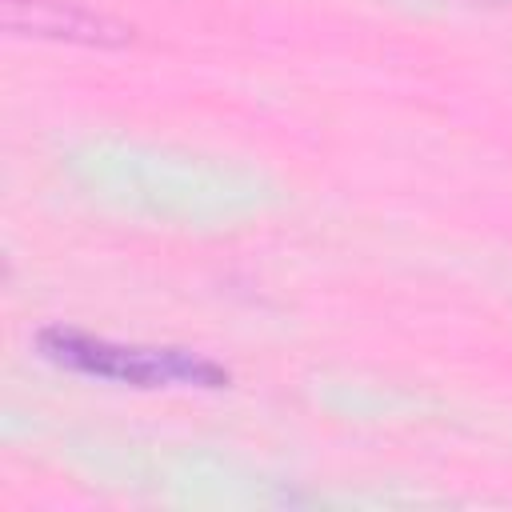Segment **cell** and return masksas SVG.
I'll return each instance as SVG.
<instances>
[{
    "mask_svg": "<svg viewBox=\"0 0 512 512\" xmlns=\"http://www.w3.org/2000/svg\"><path fill=\"white\" fill-rule=\"evenodd\" d=\"M0 20L8 32L72 40V44H124L128 28L72 0H0Z\"/></svg>",
    "mask_w": 512,
    "mask_h": 512,
    "instance_id": "2",
    "label": "cell"
},
{
    "mask_svg": "<svg viewBox=\"0 0 512 512\" xmlns=\"http://www.w3.org/2000/svg\"><path fill=\"white\" fill-rule=\"evenodd\" d=\"M40 352L72 372L132 384V388H224L228 368L216 360L188 352V348H148V344H120L104 336H88L76 328H44L40 332Z\"/></svg>",
    "mask_w": 512,
    "mask_h": 512,
    "instance_id": "1",
    "label": "cell"
}]
</instances>
